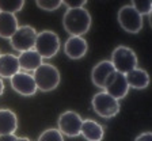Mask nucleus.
<instances>
[{
  "instance_id": "nucleus-1",
  "label": "nucleus",
  "mask_w": 152,
  "mask_h": 141,
  "mask_svg": "<svg viewBox=\"0 0 152 141\" xmlns=\"http://www.w3.org/2000/svg\"><path fill=\"white\" fill-rule=\"evenodd\" d=\"M63 25L71 37H82L91 26V15L84 7L69 8L63 16Z\"/></svg>"
},
{
  "instance_id": "nucleus-2",
  "label": "nucleus",
  "mask_w": 152,
  "mask_h": 141,
  "mask_svg": "<svg viewBox=\"0 0 152 141\" xmlns=\"http://www.w3.org/2000/svg\"><path fill=\"white\" fill-rule=\"evenodd\" d=\"M37 90H41L42 92H49L57 88L60 83V72L56 66L52 64H44L38 66L33 73Z\"/></svg>"
},
{
  "instance_id": "nucleus-3",
  "label": "nucleus",
  "mask_w": 152,
  "mask_h": 141,
  "mask_svg": "<svg viewBox=\"0 0 152 141\" xmlns=\"http://www.w3.org/2000/svg\"><path fill=\"white\" fill-rule=\"evenodd\" d=\"M110 63L115 72L126 75L128 72L137 68V56L130 47L120 45L113 50Z\"/></svg>"
},
{
  "instance_id": "nucleus-4",
  "label": "nucleus",
  "mask_w": 152,
  "mask_h": 141,
  "mask_svg": "<svg viewBox=\"0 0 152 141\" xmlns=\"http://www.w3.org/2000/svg\"><path fill=\"white\" fill-rule=\"evenodd\" d=\"M60 49V38L54 31L44 30L38 33L35 38L34 50L42 58H52L57 54Z\"/></svg>"
},
{
  "instance_id": "nucleus-5",
  "label": "nucleus",
  "mask_w": 152,
  "mask_h": 141,
  "mask_svg": "<svg viewBox=\"0 0 152 141\" xmlns=\"http://www.w3.org/2000/svg\"><path fill=\"white\" fill-rule=\"evenodd\" d=\"M92 109L102 118H113L120 111V103L117 99L111 98L104 91L95 94L92 98Z\"/></svg>"
},
{
  "instance_id": "nucleus-6",
  "label": "nucleus",
  "mask_w": 152,
  "mask_h": 141,
  "mask_svg": "<svg viewBox=\"0 0 152 141\" xmlns=\"http://www.w3.org/2000/svg\"><path fill=\"white\" fill-rule=\"evenodd\" d=\"M35 38H37V31L31 26H20L18 27L14 35L10 38V44L15 50L23 53L27 50L34 49Z\"/></svg>"
},
{
  "instance_id": "nucleus-7",
  "label": "nucleus",
  "mask_w": 152,
  "mask_h": 141,
  "mask_svg": "<svg viewBox=\"0 0 152 141\" xmlns=\"http://www.w3.org/2000/svg\"><path fill=\"white\" fill-rule=\"evenodd\" d=\"M118 23L128 33L136 34L142 28V16L134 11L132 6H124L118 11Z\"/></svg>"
},
{
  "instance_id": "nucleus-8",
  "label": "nucleus",
  "mask_w": 152,
  "mask_h": 141,
  "mask_svg": "<svg viewBox=\"0 0 152 141\" xmlns=\"http://www.w3.org/2000/svg\"><path fill=\"white\" fill-rule=\"evenodd\" d=\"M83 119L75 111H64L58 117V132L68 137H77L80 134V128H82Z\"/></svg>"
},
{
  "instance_id": "nucleus-9",
  "label": "nucleus",
  "mask_w": 152,
  "mask_h": 141,
  "mask_svg": "<svg viewBox=\"0 0 152 141\" xmlns=\"http://www.w3.org/2000/svg\"><path fill=\"white\" fill-rule=\"evenodd\" d=\"M103 91L117 100L125 98L128 95V92H129V85H128V83H126L125 75L114 71L107 77L106 83H104Z\"/></svg>"
},
{
  "instance_id": "nucleus-10",
  "label": "nucleus",
  "mask_w": 152,
  "mask_h": 141,
  "mask_svg": "<svg viewBox=\"0 0 152 141\" xmlns=\"http://www.w3.org/2000/svg\"><path fill=\"white\" fill-rule=\"evenodd\" d=\"M11 87L15 92L23 96H31L37 91V85H35L33 75L27 72H20V71L11 77Z\"/></svg>"
},
{
  "instance_id": "nucleus-11",
  "label": "nucleus",
  "mask_w": 152,
  "mask_h": 141,
  "mask_svg": "<svg viewBox=\"0 0 152 141\" xmlns=\"http://www.w3.org/2000/svg\"><path fill=\"white\" fill-rule=\"evenodd\" d=\"M88 44L82 37H69L64 45V53L71 60H80L86 56Z\"/></svg>"
},
{
  "instance_id": "nucleus-12",
  "label": "nucleus",
  "mask_w": 152,
  "mask_h": 141,
  "mask_svg": "<svg viewBox=\"0 0 152 141\" xmlns=\"http://www.w3.org/2000/svg\"><path fill=\"white\" fill-rule=\"evenodd\" d=\"M114 72V68L111 65L110 60H103L101 63H98L96 65L92 68L91 72V80L95 85L101 90H103L104 83L107 80V77Z\"/></svg>"
},
{
  "instance_id": "nucleus-13",
  "label": "nucleus",
  "mask_w": 152,
  "mask_h": 141,
  "mask_svg": "<svg viewBox=\"0 0 152 141\" xmlns=\"http://www.w3.org/2000/svg\"><path fill=\"white\" fill-rule=\"evenodd\" d=\"M80 134L87 141H102L104 130L101 123H98L94 119H84L80 128Z\"/></svg>"
},
{
  "instance_id": "nucleus-14",
  "label": "nucleus",
  "mask_w": 152,
  "mask_h": 141,
  "mask_svg": "<svg viewBox=\"0 0 152 141\" xmlns=\"http://www.w3.org/2000/svg\"><path fill=\"white\" fill-rule=\"evenodd\" d=\"M18 57L11 53L0 54V77L11 79L15 73L19 72Z\"/></svg>"
},
{
  "instance_id": "nucleus-15",
  "label": "nucleus",
  "mask_w": 152,
  "mask_h": 141,
  "mask_svg": "<svg viewBox=\"0 0 152 141\" xmlns=\"http://www.w3.org/2000/svg\"><path fill=\"white\" fill-rule=\"evenodd\" d=\"M18 129V118L8 109L0 110V136L14 134Z\"/></svg>"
},
{
  "instance_id": "nucleus-16",
  "label": "nucleus",
  "mask_w": 152,
  "mask_h": 141,
  "mask_svg": "<svg viewBox=\"0 0 152 141\" xmlns=\"http://www.w3.org/2000/svg\"><path fill=\"white\" fill-rule=\"evenodd\" d=\"M125 79H126L128 85L132 88H136V90H144L149 84L148 73L141 68H134L133 71L128 72L125 75Z\"/></svg>"
},
{
  "instance_id": "nucleus-17",
  "label": "nucleus",
  "mask_w": 152,
  "mask_h": 141,
  "mask_svg": "<svg viewBox=\"0 0 152 141\" xmlns=\"http://www.w3.org/2000/svg\"><path fill=\"white\" fill-rule=\"evenodd\" d=\"M18 27V19L14 14L0 12V37L10 39Z\"/></svg>"
},
{
  "instance_id": "nucleus-18",
  "label": "nucleus",
  "mask_w": 152,
  "mask_h": 141,
  "mask_svg": "<svg viewBox=\"0 0 152 141\" xmlns=\"http://www.w3.org/2000/svg\"><path fill=\"white\" fill-rule=\"evenodd\" d=\"M18 63L19 68H22L23 71H35L42 64V57L34 49H31L19 54Z\"/></svg>"
},
{
  "instance_id": "nucleus-19",
  "label": "nucleus",
  "mask_w": 152,
  "mask_h": 141,
  "mask_svg": "<svg viewBox=\"0 0 152 141\" xmlns=\"http://www.w3.org/2000/svg\"><path fill=\"white\" fill-rule=\"evenodd\" d=\"M25 6L23 0H0V12L14 14L20 11Z\"/></svg>"
},
{
  "instance_id": "nucleus-20",
  "label": "nucleus",
  "mask_w": 152,
  "mask_h": 141,
  "mask_svg": "<svg viewBox=\"0 0 152 141\" xmlns=\"http://www.w3.org/2000/svg\"><path fill=\"white\" fill-rule=\"evenodd\" d=\"M132 7L140 15H149L152 11V1L151 0H133Z\"/></svg>"
},
{
  "instance_id": "nucleus-21",
  "label": "nucleus",
  "mask_w": 152,
  "mask_h": 141,
  "mask_svg": "<svg viewBox=\"0 0 152 141\" xmlns=\"http://www.w3.org/2000/svg\"><path fill=\"white\" fill-rule=\"evenodd\" d=\"M38 141H64V137L58 132V129H46L39 136Z\"/></svg>"
},
{
  "instance_id": "nucleus-22",
  "label": "nucleus",
  "mask_w": 152,
  "mask_h": 141,
  "mask_svg": "<svg viewBox=\"0 0 152 141\" xmlns=\"http://www.w3.org/2000/svg\"><path fill=\"white\" fill-rule=\"evenodd\" d=\"M63 4L61 0H37V6L39 8L45 9V11H53V9L60 8V6Z\"/></svg>"
},
{
  "instance_id": "nucleus-23",
  "label": "nucleus",
  "mask_w": 152,
  "mask_h": 141,
  "mask_svg": "<svg viewBox=\"0 0 152 141\" xmlns=\"http://www.w3.org/2000/svg\"><path fill=\"white\" fill-rule=\"evenodd\" d=\"M63 4L68 7V9L69 8H82L86 4V0H79V1H77V0H64Z\"/></svg>"
},
{
  "instance_id": "nucleus-24",
  "label": "nucleus",
  "mask_w": 152,
  "mask_h": 141,
  "mask_svg": "<svg viewBox=\"0 0 152 141\" xmlns=\"http://www.w3.org/2000/svg\"><path fill=\"white\" fill-rule=\"evenodd\" d=\"M134 141H152V133L151 132H144L140 136H137V138Z\"/></svg>"
},
{
  "instance_id": "nucleus-25",
  "label": "nucleus",
  "mask_w": 152,
  "mask_h": 141,
  "mask_svg": "<svg viewBox=\"0 0 152 141\" xmlns=\"http://www.w3.org/2000/svg\"><path fill=\"white\" fill-rule=\"evenodd\" d=\"M16 136L14 134H7V136H0V141H15Z\"/></svg>"
},
{
  "instance_id": "nucleus-26",
  "label": "nucleus",
  "mask_w": 152,
  "mask_h": 141,
  "mask_svg": "<svg viewBox=\"0 0 152 141\" xmlns=\"http://www.w3.org/2000/svg\"><path fill=\"white\" fill-rule=\"evenodd\" d=\"M3 91H4V83H3V80L0 79V95L3 94Z\"/></svg>"
},
{
  "instance_id": "nucleus-27",
  "label": "nucleus",
  "mask_w": 152,
  "mask_h": 141,
  "mask_svg": "<svg viewBox=\"0 0 152 141\" xmlns=\"http://www.w3.org/2000/svg\"><path fill=\"white\" fill-rule=\"evenodd\" d=\"M15 141H31V140H30V138H27V137H16Z\"/></svg>"
}]
</instances>
